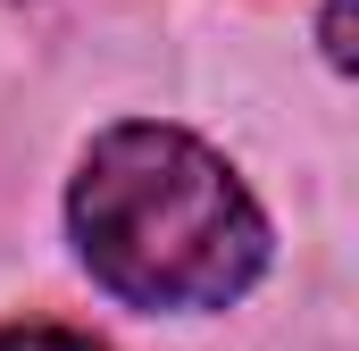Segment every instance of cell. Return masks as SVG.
<instances>
[{"mask_svg": "<svg viewBox=\"0 0 359 351\" xmlns=\"http://www.w3.org/2000/svg\"><path fill=\"white\" fill-rule=\"evenodd\" d=\"M67 226L84 267L134 310H226L268 267L259 201L176 126H109L76 168Z\"/></svg>", "mask_w": 359, "mask_h": 351, "instance_id": "1", "label": "cell"}, {"mask_svg": "<svg viewBox=\"0 0 359 351\" xmlns=\"http://www.w3.org/2000/svg\"><path fill=\"white\" fill-rule=\"evenodd\" d=\"M0 351H109V343H92V335H76V326H8L0 335Z\"/></svg>", "mask_w": 359, "mask_h": 351, "instance_id": "2", "label": "cell"}, {"mask_svg": "<svg viewBox=\"0 0 359 351\" xmlns=\"http://www.w3.org/2000/svg\"><path fill=\"white\" fill-rule=\"evenodd\" d=\"M326 59L351 67V0H326Z\"/></svg>", "mask_w": 359, "mask_h": 351, "instance_id": "3", "label": "cell"}]
</instances>
